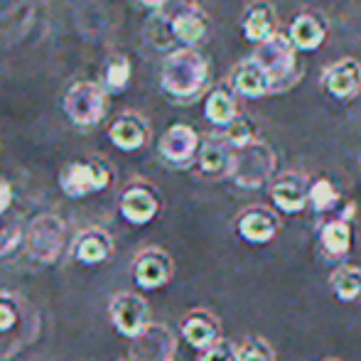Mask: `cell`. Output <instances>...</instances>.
Masks as SVG:
<instances>
[{
	"mask_svg": "<svg viewBox=\"0 0 361 361\" xmlns=\"http://www.w3.org/2000/svg\"><path fill=\"white\" fill-rule=\"evenodd\" d=\"M207 74H209L207 59L195 47H182L167 54L165 64H162L160 84L170 96L190 99V96L200 94L202 86L207 84Z\"/></svg>",
	"mask_w": 361,
	"mask_h": 361,
	"instance_id": "cell-1",
	"label": "cell"
},
{
	"mask_svg": "<svg viewBox=\"0 0 361 361\" xmlns=\"http://www.w3.org/2000/svg\"><path fill=\"white\" fill-rule=\"evenodd\" d=\"M69 243L67 224L54 214H39L25 228V246L37 263H57Z\"/></svg>",
	"mask_w": 361,
	"mask_h": 361,
	"instance_id": "cell-2",
	"label": "cell"
},
{
	"mask_svg": "<svg viewBox=\"0 0 361 361\" xmlns=\"http://www.w3.org/2000/svg\"><path fill=\"white\" fill-rule=\"evenodd\" d=\"M111 180H114V172L101 157L67 162L59 172V187L72 200H84L89 195H99V192L109 190Z\"/></svg>",
	"mask_w": 361,
	"mask_h": 361,
	"instance_id": "cell-3",
	"label": "cell"
},
{
	"mask_svg": "<svg viewBox=\"0 0 361 361\" xmlns=\"http://www.w3.org/2000/svg\"><path fill=\"white\" fill-rule=\"evenodd\" d=\"M276 170V155L268 145L253 140L251 145L233 150V162L228 177H233L238 187L243 190H258L271 180Z\"/></svg>",
	"mask_w": 361,
	"mask_h": 361,
	"instance_id": "cell-4",
	"label": "cell"
},
{
	"mask_svg": "<svg viewBox=\"0 0 361 361\" xmlns=\"http://www.w3.org/2000/svg\"><path fill=\"white\" fill-rule=\"evenodd\" d=\"M64 114L79 128L96 126L106 114V89L96 81H76L64 94Z\"/></svg>",
	"mask_w": 361,
	"mask_h": 361,
	"instance_id": "cell-5",
	"label": "cell"
},
{
	"mask_svg": "<svg viewBox=\"0 0 361 361\" xmlns=\"http://www.w3.org/2000/svg\"><path fill=\"white\" fill-rule=\"evenodd\" d=\"M109 317L121 337L135 339L150 324V307H147L143 295L123 290V293L111 298Z\"/></svg>",
	"mask_w": 361,
	"mask_h": 361,
	"instance_id": "cell-6",
	"label": "cell"
},
{
	"mask_svg": "<svg viewBox=\"0 0 361 361\" xmlns=\"http://www.w3.org/2000/svg\"><path fill=\"white\" fill-rule=\"evenodd\" d=\"M162 209V197L147 182H133L128 185L118 197V212L123 221L130 226H145V224L155 221Z\"/></svg>",
	"mask_w": 361,
	"mask_h": 361,
	"instance_id": "cell-7",
	"label": "cell"
},
{
	"mask_svg": "<svg viewBox=\"0 0 361 361\" xmlns=\"http://www.w3.org/2000/svg\"><path fill=\"white\" fill-rule=\"evenodd\" d=\"M175 276V261L167 251L157 246H147L133 261V281L145 293L165 288Z\"/></svg>",
	"mask_w": 361,
	"mask_h": 361,
	"instance_id": "cell-8",
	"label": "cell"
},
{
	"mask_svg": "<svg viewBox=\"0 0 361 361\" xmlns=\"http://www.w3.org/2000/svg\"><path fill=\"white\" fill-rule=\"evenodd\" d=\"M236 233L251 246H268L281 233V216L271 207L253 204L236 216Z\"/></svg>",
	"mask_w": 361,
	"mask_h": 361,
	"instance_id": "cell-9",
	"label": "cell"
},
{
	"mask_svg": "<svg viewBox=\"0 0 361 361\" xmlns=\"http://www.w3.org/2000/svg\"><path fill=\"white\" fill-rule=\"evenodd\" d=\"M177 339L170 327L150 322L135 339H130L128 361H175Z\"/></svg>",
	"mask_w": 361,
	"mask_h": 361,
	"instance_id": "cell-10",
	"label": "cell"
},
{
	"mask_svg": "<svg viewBox=\"0 0 361 361\" xmlns=\"http://www.w3.org/2000/svg\"><path fill=\"white\" fill-rule=\"evenodd\" d=\"M182 339L190 344L195 352H207L216 342L224 339V327L221 319L216 317L212 310L207 307H195L182 317Z\"/></svg>",
	"mask_w": 361,
	"mask_h": 361,
	"instance_id": "cell-11",
	"label": "cell"
},
{
	"mask_svg": "<svg viewBox=\"0 0 361 361\" xmlns=\"http://www.w3.org/2000/svg\"><path fill=\"white\" fill-rule=\"evenodd\" d=\"M295 52H298V49L293 47V42H290L288 35L276 32L271 39H266L263 44H258L253 59H256V62L268 72V76L273 79V86H278V81L293 74Z\"/></svg>",
	"mask_w": 361,
	"mask_h": 361,
	"instance_id": "cell-12",
	"label": "cell"
},
{
	"mask_svg": "<svg viewBox=\"0 0 361 361\" xmlns=\"http://www.w3.org/2000/svg\"><path fill=\"white\" fill-rule=\"evenodd\" d=\"M200 135L192 126L187 123H175L162 133L160 143H157V150L172 165H187L192 162L197 155H200Z\"/></svg>",
	"mask_w": 361,
	"mask_h": 361,
	"instance_id": "cell-13",
	"label": "cell"
},
{
	"mask_svg": "<svg viewBox=\"0 0 361 361\" xmlns=\"http://www.w3.org/2000/svg\"><path fill=\"white\" fill-rule=\"evenodd\" d=\"M271 202L281 214H300L310 207V185L298 172H283L271 187Z\"/></svg>",
	"mask_w": 361,
	"mask_h": 361,
	"instance_id": "cell-14",
	"label": "cell"
},
{
	"mask_svg": "<svg viewBox=\"0 0 361 361\" xmlns=\"http://www.w3.org/2000/svg\"><path fill=\"white\" fill-rule=\"evenodd\" d=\"M111 256H114V238L104 228H86L72 243V258L79 266H104V263L111 261Z\"/></svg>",
	"mask_w": 361,
	"mask_h": 361,
	"instance_id": "cell-15",
	"label": "cell"
},
{
	"mask_svg": "<svg viewBox=\"0 0 361 361\" xmlns=\"http://www.w3.org/2000/svg\"><path fill=\"white\" fill-rule=\"evenodd\" d=\"M322 86L339 101L354 99L361 91V64L352 57L339 59L332 67L324 69Z\"/></svg>",
	"mask_w": 361,
	"mask_h": 361,
	"instance_id": "cell-16",
	"label": "cell"
},
{
	"mask_svg": "<svg viewBox=\"0 0 361 361\" xmlns=\"http://www.w3.org/2000/svg\"><path fill=\"white\" fill-rule=\"evenodd\" d=\"M231 86L243 99H261V96H266L268 91L273 89V79L256 59L248 57V59H243L241 64L233 67Z\"/></svg>",
	"mask_w": 361,
	"mask_h": 361,
	"instance_id": "cell-17",
	"label": "cell"
},
{
	"mask_svg": "<svg viewBox=\"0 0 361 361\" xmlns=\"http://www.w3.org/2000/svg\"><path fill=\"white\" fill-rule=\"evenodd\" d=\"M352 243H354V228L349 219L334 216L319 226V246H322L324 256L342 261L352 251Z\"/></svg>",
	"mask_w": 361,
	"mask_h": 361,
	"instance_id": "cell-18",
	"label": "cell"
},
{
	"mask_svg": "<svg viewBox=\"0 0 361 361\" xmlns=\"http://www.w3.org/2000/svg\"><path fill=\"white\" fill-rule=\"evenodd\" d=\"M109 140L121 152H135L147 143V126L140 116L123 114L111 123Z\"/></svg>",
	"mask_w": 361,
	"mask_h": 361,
	"instance_id": "cell-19",
	"label": "cell"
},
{
	"mask_svg": "<svg viewBox=\"0 0 361 361\" xmlns=\"http://www.w3.org/2000/svg\"><path fill=\"white\" fill-rule=\"evenodd\" d=\"M233 162V150L231 145L224 140V135H212L207 138L200 147V155H197V165L200 172L207 177H221L231 172Z\"/></svg>",
	"mask_w": 361,
	"mask_h": 361,
	"instance_id": "cell-20",
	"label": "cell"
},
{
	"mask_svg": "<svg viewBox=\"0 0 361 361\" xmlns=\"http://www.w3.org/2000/svg\"><path fill=\"white\" fill-rule=\"evenodd\" d=\"M241 27H243L246 39L263 44L266 39H271L273 35L278 32L276 30V13H273V8L268 3H253L251 8L246 10V15H243Z\"/></svg>",
	"mask_w": 361,
	"mask_h": 361,
	"instance_id": "cell-21",
	"label": "cell"
},
{
	"mask_svg": "<svg viewBox=\"0 0 361 361\" xmlns=\"http://www.w3.org/2000/svg\"><path fill=\"white\" fill-rule=\"evenodd\" d=\"M329 288H332L334 298L344 305L361 302V266L354 263H339L332 273H329Z\"/></svg>",
	"mask_w": 361,
	"mask_h": 361,
	"instance_id": "cell-22",
	"label": "cell"
},
{
	"mask_svg": "<svg viewBox=\"0 0 361 361\" xmlns=\"http://www.w3.org/2000/svg\"><path fill=\"white\" fill-rule=\"evenodd\" d=\"M288 37L298 52H314L324 42V25L312 15H298L290 23Z\"/></svg>",
	"mask_w": 361,
	"mask_h": 361,
	"instance_id": "cell-23",
	"label": "cell"
},
{
	"mask_svg": "<svg viewBox=\"0 0 361 361\" xmlns=\"http://www.w3.org/2000/svg\"><path fill=\"white\" fill-rule=\"evenodd\" d=\"M170 32L182 47H195L207 35V20L197 10H180L170 20Z\"/></svg>",
	"mask_w": 361,
	"mask_h": 361,
	"instance_id": "cell-24",
	"label": "cell"
},
{
	"mask_svg": "<svg viewBox=\"0 0 361 361\" xmlns=\"http://www.w3.org/2000/svg\"><path fill=\"white\" fill-rule=\"evenodd\" d=\"M204 118L209 121L212 126H216V128H226V126H231L233 121L238 118L233 96L224 89L212 91V94L204 99Z\"/></svg>",
	"mask_w": 361,
	"mask_h": 361,
	"instance_id": "cell-25",
	"label": "cell"
},
{
	"mask_svg": "<svg viewBox=\"0 0 361 361\" xmlns=\"http://www.w3.org/2000/svg\"><path fill=\"white\" fill-rule=\"evenodd\" d=\"M130 62L126 57H114L109 64H106L104 69V81H101V86H104L109 94H121V91L128 89L130 84Z\"/></svg>",
	"mask_w": 361,
	"mask_h": 361,
	"instance_id": "cell-26",
	"label": "cell"
},
{
	"mask_svg": "<svg viewBox=\"0 0 361 361\" xmlns=\"http://www.w3.org/2000/svg\"><path fill=\"white\" fill-rule=\"evenodd\" d=\"M339 204V190L334 187L332 180L322 177V180H314L310 185V207H312L317 214L324 212H332Z\"/></svg>",
	"mask_w": 361,
	"mask_h": 361,
	"instance_id": "cell-27",
	"label": "cell"
},
{
	"mask_svg": "<svg viewBox=\"0 0 361 361\" xmlns=\"http://www.w3.org/2000/svg\"><path fill=\"white\" fill-rule=\"evenodd\" d=\"M238 361H276V352L268 339L251 334L238 342Z\"/></svg>",
	"mask_w": 361,
	"mask_h": 361,
	"instance_id": "cell-28",
	"label": "cell"
},
{
	"mask_svg": "<svg viewBox=\"0 0 361 361\" xmlns=\"http://www.w3.org/2000/svg\"><path fill=\"white\" fill-rule=\"evenodd\" d=\"M20 324V302L8 293H0V334L15 332Z\"/></svg>",
	"mask_w": 361,
	"mask_h": 361,
	"instance_id": "cell-29",
	"label": "cell"
},
{
	"mask_svg": "<svg viewBox=\"0 0 361 361\" xmlns=\"http://www.w3.org/2000/svg\"><path fill=\"white\" fill-rule=\"evenodd\" d=\"M224 140L231 145V150H241V147L253 143V128L246 118H236L231 126L224 128Z\"/></svg>",
	"mask_w": 361,
	"mask_h": 361,
	"instance_id": "cell-30",
	"label": "cell"
},
{
	"mask_svg": "<svg viewBox=\"0 0 361 361\" xmlns=\"http://www.w3.org/2000/svg\"><path fill=\"white\" fill-rule=\"evenodd\" d=\"M200 361H238V344L231 339H221L212 349L202 352Z\"/></svg>",
	"mask_w": 361,
	"mask_h": 361,
	"instance_id": "cell-31",
	"label": "cell"
},
{
	"mask_svg": "<svg viewBox=\"0 0 361 361\" xmlns=\"http://www.w3.org/2000/svg\"><path fill=\"white\" fill-rule=\"evenodd\" d=\"M20 241H25V233L20 231L18 226H5L3 231H0V256H5V253H10L13 248H18Z\"/></svg>",
	"mask_w": 361,
	"mask_h": 361,
	"instance_id": "cell-32",
	"label": "cell"
},
{
	"mask_svg": "<svg viewBox=\"0 0 361 361\" xmlns=\"http://www.w3.org/2000/svg\"><path fill=\"white\" fill-rule=\"evenodd\" d=\"M10 202H13V190H10L8 182L0 180V214H3V212L8 209Z\"/></svg>",
	"mask_w": 361,
	"mask_h": 361,
	"instance_id": "cell-33",
	"label": "cell"
},
{
	"mask_svg": "<svg viewBox=\"0 0 361 361\" xmlns=\"http://www.w3.org/2000/svg\"><path fill=\"white\" fill-rule=\"evenodd\" d=\"M140 5H145V8H160V5H165L167 0H138Z\"/></svg>",
	"mask_w": 361,
	"mask_h": 361,
	"instance_id": "cell-34",
	"label": "cell"
},
{
	"mask_svg": "<svg viewBox=\"0 0 361 361\" xmlns=\"http://www.w3.org/2000/svg\"><path fill=\"white\" fill-rule=\"evenodd\" d=\"M322 361H342V359H337V357H327V359H322Z\"/></svg>",
	"mask_w": 361,
	"mask_h": 361,
	"instance_id": "cell-35",
	"label": "cell"
}]
</instances>
